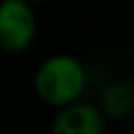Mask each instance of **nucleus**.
<instances>
[{"mask_svg":"<svg viewBox=\"0 0 134 134\" xmlns=\"http://www.w3.org/2000/svg\"><path fill=\"white\" fill-rule=\"evenodd\" d=\"M88 86V71L84 63L67 52L46 57L34 73V90L38 98L52 107H65L84 96Z\"/></svg>","mask_w":134,"mask_h":134,"instance_id":"obj_1","label":"nucleus"},{"mask_svg":"<svg viewBox=\"0 0 134 134\" xmlns=\"http://www.w3.org/2000/svg\"><path fill=\"white\" fill-rule=\"evenodd\" d=\"M38 36V17L27 0H0V48L8 54L29 50Z\"/></svg>","mask_w":134,"mask_h":134,"instance_id":"obj_2","label":"nucleus"},{"mask_svg":"<svg viewBox=\"0 0 134 134\" xmlns=\"http://www.w3.org/2000/svg\"><path fill=\"white\" fill-rule=\"evenodd\" d=\"M107 117L98 105L75 100L57 109V115L50 121L48 134H105Z\"/></svg>","mask_w":134,"mask_h":134,"instance_id":"obj_3","label":"nucleus"},{"mask_svg":"<svg viewBox=\"0 0 134 134\" xmlns=\"http://www.w3.org/2000/svg\"><path fill=\"white\" fill-rule=\"evenodd\" d=\"M98 109L105 117L124 119L134 111V82L132 80H113L100 96Z\"/></svg>","mask_w":134,"mask_h":134,"instance_id":"obj_4","label":"nucleus"},{"mask_svg":"<svg viewBox=\"0 0 134 134\" xmlns=\"http://www.w3.org/2000/svg\"><path fill=\"white\" fill-rule=\"evenodd\" d=\"M27 2H29V4H34V6H36V4H42V2H48V0H27Z\"/></svg>","mask_w":134,"mask_h":134,"instance_id":"obj_5","label":"nucleus"}]
</instances>
